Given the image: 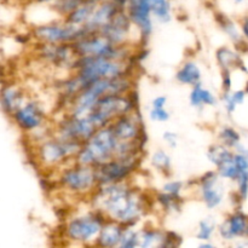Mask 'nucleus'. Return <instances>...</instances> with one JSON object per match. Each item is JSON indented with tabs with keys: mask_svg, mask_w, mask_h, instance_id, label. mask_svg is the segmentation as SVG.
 I'll list each match as a JSON object with an SVG mask.
<instances>
[{
	"mask_svg": "<svg viewBox=\"0 0 248 248\" xmlns=\"http://www.w3.org/2000/svg\"><path fill=\"white\" fill-rule=\"evenodd\" d=\"M156 202L161 206L162 210L167 213L181 212L182 205H183V198L176 195H171L165 191H160L156 195Z\"/></svg>",
	"mask_w": 248,
	"mask_h": 248,
	"instance_id": "b1692460",
	"label": "nucleus"
},
{
	"mask_svg": "<svg viewBox=\"0 0 248 248\" xmlns=\"http://www.w3.org/2000/svg\"><path fill=\"white\" fill-rule=\"evenodd\" d=\"M200 198L206 207L213 210L223 201V188L219 184L217 171H208L200 177L198 182Z\"/></svg>",
	"mask_w": 248,
	"mask_h": 248,
	"instance_id": "dca6fc26",
	"label": "nucleus"
},
{
	"mask_svg": "<svg viewBox=\"0 0 248 248\" xmlns=\"http://www.w3.org/2000/svg\"><path fill=\"white\" fill-rule=\"evenodd\" d=\"M201 69L199 68V65L196 64V62L189 60L186 61L183 64L179 67V69L176 73V80L182 85H186V86H194V85L201 82Z\"/></svg>",
	"mask_w": 248,
	"mask_h": 248,
	"instance_id": "412c9836",
	"label": "nucleus"
},
{
	"mask_svg": "<svg viewBox=\"0 0 248 248\" xmlns=\"http://www.w3.org/2000/svg\"><path fill=\"white\" fill-rule=\"evenodd\" d=\"M162 138H164V140L170 148H176L177 144H178V136H177V133L171 132V131H166L162 135Z\"/></svg>",
	"mask_w": 248,
	"mask_h": 248,
	"instance_id": "4c0bfd02",
	"label": "nucleus"
},
{
	"mask_svg": "<svg viewBox=\"0 0 248 248\" xmlns=\"http://www.w3.org/2000/svg\"><path fill=\"white\" fill-rule=\"evenodd\" d=\"M125 11L144 43L153 33L152 0H127Z\"/></svg>",
	"mask_w": 248,
	"mask_h": 248,
	"instance_id": "ddd939ff",
	"label": "nucleus"
},
{
	"mask_svg": "<svg viewBox=\"0 0 248 248\" xmlns=\"http://www.w3.org/2000/svg\"><path fill=\"white\" fill-rule=\"evenodd\" d=\"M142 154L126 157H113L96 167L98 186L128 181L140 166Z\"/></svg>",
	"mask_w": 248,
	"mask_h": 248,
	"instance_id": "9d476101",
	"label": "nucleus"
},
{
	"mask_svg": "<svg viewBox=\"0 0 248 248\" xmlns=\"http://www.w3.org/2000/svg\"><path fill=\"white\" fill-rule=\"evenodd\" d=\"M165 230L157 228H142L138 230L140 246L142 248H160L165 241Z\"/></svg>",
	"mask_w": 248,
	"mask_h": 248,
	"instance_id": "4be33fe9",
	"label": "nucleus"
},
{
	"mask_svg": "<svg viewBox=\"0 0 248 248\" xmlns=\"http://www.w3.org/2000/svg\"><path fill=\"white\" fill-rule=\"evenodd\" d=\"M152 16L161 23H167L171 21V0H152Z\"/></svg>",
	"mask_w": 248,
	"mask_h": 248,
	"instance_id": "a878e982",
	"label": "nucleus"
},
{
	"mask_svg": "<svg viewBox=\"0 0 248 248\" xmlns=\"http://www.w3.org/2000/svg\"><path fill=\"white\" fill-rule=\"evenodd\" d=\"M245 96H246L245 91H236L234 93H230V91L224 92L223 99H224V104L228 113L232 114L236 109V107L245 101Z\"/></svg>",
	"mask_w": 248,
	"mask_h": 248,
	"instance_id": "2f4dec72",
	"label": "nucleus"
},
{
	"mask_svg": "<svg viewBox=\"0 0 248 248\" xmlns=\"http://www.w3.org/2000/svg\"><path fill=\"white\" fill-rule=\"evenodd\" d=\"M10 118L23 132L33 133L46 124V111L40 102L27 99Z\"/></svg>",
	"mask_w": 248,
	"mask_h": 248,
	"instance_id": "f8f14e48",
	"label": "nucleus"
},
{
	"mask_svg": "<svg viewBox=\"0 0 248 248\" xmlns=\"http://www.w3.org/2000/svg\"><path fill=\"white\" fill-rule=\"evenodd\" d=\"M133 28H135V26L128 18L125 10H119L114 15L111 21L99 33L106 35L114 45L123 46L128 45V39H130L131 31Z\"/></svg>",
	"mask_w": 248,
	"mask_h": 248,
	"instance_id": "2eb2a0df",
	"label": "nucleus"
},
{
	"mask_svg": "<svg viewBox=\"0 0 248 248\" xmlns=\"http://www.w3.org/2000/svg\"><path fill=\"white\" fill-rule=\"evenodd\" d=\"M234 1L236 2V4H240V2H242V1H244V0H234Z\"/></svg>",
	"mask_w": 248,
	"mask_h": 248,
	"instance_id": "37998d69",
	"label": "nucleus"
},
{
	"mask_svg": "<svg viewBox=\"0 0 248 248\" xmlns=\"http://www.w3.org/2000/svg\"><path fill=\"white\" fill-rule=\"evenodd\" d=\"M216 232V224L212 219L206 218V219L200 220L196 232V239L200 241H210L212 239L213 234Z\"/></svg>",
	"mask_w": 248,
	"mask_h": 248,
	"instance_id": "c85d7f7f",
	"label": "nucleus"
},
{
	"mask_svg": "<svg viewBox=\"0 0 248 248\" xmlns=\"http://www.w3.org/2000/svg\"><path fill=\"white\" fill-rule=\"evenodd\" d=\"M90 196L93 208L124 227H136L147 212L144 195L128 181L102 184Z\"/></svg>",
	"mask_w": 248,
	"mask_h": 248,
	"instance_id": "f257e3e1",
	"label": "nucleus"
},
{
	"mask_svg": "<svg viewBox=\"0 0 248 248\" xmlns=\"http://www.w3.org/2000/svg\"><path fill=\"white\" fill-rule=\"evenodd\" d=\"M183 189H184V183L182 181H169L162 186L161 190L167 194H171V195L181 196Z\"/></svg>",
	"mask_w": 248,
	"mask_h": 248,
	"instance_id": "72a5a7b5",
	"label": "nucleus"
},
{
	"mask_svg": "<svg viewBox=\"0 0 248 248\" xmlns=\"http://www.w3.org/2000/svg\"><path fill=\"white\" fill-rule=\"evenodd\" d=\"M216 19H217L218 24H219V26L223 28V31H224L225 33H227L228 35L232 39V40L234 41L239 40L240 36H239V33H237V31H236V27L234 26V23H232V22L230 21L227 16H224V15H222V14H218L217 16H216Z\"/></svg>",
	"mask_w": 248,
	"mask_h": 248,
	"instance_id": "473e14b6",
	"label": "nucleus"
},
{
	"mask_svg": "<svg viewBox=\"0 0 248 248\" xmlns=\"http://www.w3.org/2000/svg\"><path fill=\"white\" fill-rule=\"evenodd\" d=\"M216 57H217L218 63H219L223 70H230L232 68L240 67L241 65V60H240L239 56L235 52H232V50H229L228 47L218 48L217 52H216Z\"/></svg>",
	"mask_w": 248,
	"mask_h": 248,
	"instance_id": "bb28decb",
	"label": "nucleus"
},
{
	"mask_svg": "<svg viewBox=\"0 0 248 248\" xmlns=\"http://www.w3.org/2000/svg\"><path fill=\"white\" fill-rule=\"evenodd\" d=\"M135 96L136 92L133 91L125 94H104L97 101L87 116L97 128L109 125L118 116L138 109Z\"/></svg>",
	"mask_w": 248,
	"mask_h": 248,
	"instance_id": "423d86ee",
	"label": "nucleus"
},
{
	"mask_svg": "<svg viewBox=\"0 0 248 248\" xmlns=\"http://www.w3.org/2000/svg\"><path fill=\"white\" fill-rule=\"evenodd\" d=\"M26 101V93L18 85L7 84L0 90V106L4 113L9 116H11Z\"/></svg>",
	"mask_w": 248,
	"mask_h": 248,
	"instance_id": "6ab92c4d",
	"label": "nucleus"
},
{
	"mask_svg": "<svg viewBox=\"0 0 248 248\" xmlns=\"http://www.w3.org/2000/svg\"><path fill=\"white\" fill-rule=\"evenodd\" d=\"M38 56L45 62L64 69H72L77 53L72 44L38 43Z\"/></svg>",
	"mask_w": 248,
	"mask_h": 248,
	"instance_id": "4468645a",
	"label": "nucleus"
},
{
	"mask_svg": "<svg viewBox=\"0 0 248 248\" xmlns=\"http://www.w3.org/2000/svg\"><path fill=\"white\" fill-rule=\"evenodd\" d=\"M109 126L119 142L144 143V125L138 109L118 116Z\"/></svg>",
	"mask_w": 248,
	"mask_h": 248,
	"instance_id": "9b49d317",
	"label": "nucleus"
},
{
	"mask_svg": "<svg viewBox=\"0 0 248 248\" xmlns=\"http://www.w3.org/2000/svg\"><path fill=\"white\" fill-rule=\"evenodd\" d=\"M138 246H140V236H138V230H136L135 227H125L119 247L120 248H135Z\"/></svg>",
	"mask_w": 248,
	"mask_h": 248,
	"instance_id": "c756f323",
	"label": "nucleus"
},
{
	"mask_svg": "<svg viewBox=\"0 0 248 248\" xmlns=\"http://www.w3.org/2000/svg\"><path fill=\"white\" fill-rule=\"evenodd\" d=\"M223 91L229 92L232 89V77H230V70H223Z\"/></svg>",
	"mask_w": 248,
	"mask_h": 248,
	"instance_id": "58836bf2",
	"label": "nucleus"
},
{
	"mask_svg": "<svg viewBox=\"0 0 248 248\" xmlns=\"http://www.w3.org/2000/svg\"><path fill=\"white\" fill-rule=\"evenodd\" d=\"M119 10L123 9H119L118 5L113 0H101L94 6L93 11H92L91 16L87 19L86 23L82 26L85 31H86V34L98 33V31H101L111 21L114 15Z\"/></svg>",
	"mask_w": 248,
	"mask_h": 248,
	"instance_id": "f3484780",
	"label": "nucleus"
},
{
	"mask_svg": "<svg viewBox=\"0 0 248 248\" xmlns=\"http://www.w3.org/2000/svg\"><path fill=\"white\" fill-rule=\"evenodd\" d=\"M124 229H125V227L121 223L113 219H107L104 224L102 225L92 246L103 248L119 247Z\"/></svg>",
	"mask_w": 248,
	"mask_h": 248,
	"instance_id": "a211bd4d",
	"label": "nucleus"
},
{
	"mask_svg": "<svg viewBox=\"0 0 248 248\" xmlns=\"http://www.w3.org/2000/svg\"><path fill=\"white\" fill-rule=\"evenodd\" d=\"M149 118L150 120L155 121V123H165L170 119V113L166 107H164V108H152V110L149 111Z\"/></svg>",
	"mask_w": 248,
	"mask_h": 248,
	"instance_id": "f704fd0d",
	"label": "nucleus"
},
{
	"mask_svg": "<svg viewBox=\"0 0 248 248\" xmlns=\"http://www.w3.org/2000/svg\"><path fill=\"white\" fill-rule=\"evenodd\" d=\"M247 217L242 212H237L230 215L222 225L219 227V234L224 240H232L237 236H242L246 234Z\"/></svg>",
	"mask_w": 248,
	"mask_h": 248,
	"instance_id": "aec40b11",
	"label": "nucleus"
},
{
	"mask_svg": "<svg viewBox=\"0 0 248 248\" xmlns=\"http://www.w3.org/2000/svg\"><path fill=\"white\" fill-rule=\"evenodd\" d=\"M108 219L101 211L92 208L85 213H80L75 217L67 219L64 224L65 239L78 245H93L99 230L104 222Z\"/></svg>",
	"mask_w": 248,
	"mask_h": 248,
	"instance_id": "39448f33",
	"label": "nucleus"
},
{
	"mask_svg": "<svg viewBox=\"0 0 248 248\" xmlns=\"http://www.w3.org/2000/svg\"><path fill=\"white\" fill-rule=\"evenodd\" d=\"M205 247H211V248H212L213 245L212 244H208L207 241H206V244H200V248H205Z\"/></svg>",
	"mask_w": 248,
	"mask_h": 248,
	"instance_id": "79ce46f5",
	"label": "nucleus"
},
{
	"mask_svg": "<svg viewBox=\"0 0 248 248\" xmlns=\"http://www.w3.org/2000/svg\"><path fill=\"white\" fill-rule=\"evenodd\" d=\"M72 46L78 57H108L114 60H128L131 57L128 45H114L99 31L81 36Z\"/></svg>",
	"mask_w": 248,
	"mask_h": 248,
	"instance_id": "6e6552de",
	"label": "nucleus"
},
{
	"mask_svg": "<svg viewBox=\"0 0 248 248\" xmlns=\"http://www.w3.org/2000/svg\"><path fill=\"white\" fill-rule=\"evenodd\" d=\"M189 102L195 108H203L207 106H215L217 103L215 94L208 89H205L201 82L191 86L190 94H189Z\"/></svg>",
	"mask_w": 248,
	"mask_h": 248,
	"instance_id": "5701e85b",
	"label": "nucleus"
},
{
	"mask_svg": "<svg viewBox=\"0 0 248 248\" xmlns=\"http://www.w3.org/2000/svg\"><path fill=\"white\" fill-rule=\"evenodd\" d=\"M219 140L222 144H224L228 148H234L237 147L240 143V135L235 128L229 127H223L219 132Z\"/></svg>",
	"mask_w": 248,
	"mask_h": 248,
	"instance_id": "7c9ffc66",
	"label": "nucleus"
},
{
	"mask_svg": "<svg viewBox=\"0 0 248 248\" xmlns=\"http://www.w3.org/2000/svg\"><path fill=\"white\" fill-rule=\"evenodd\" d=\"M241 28H242V33H244V35L248 39V16L244 19V22H242Z\"/></svg>",
	"mask_w": 248,
	"mask_h": 248,
	"instance_id": "a19ab883",
	"label": "nucleus"
},
{
	"mask_svg": "<svg viewBox=\"0 0 248 248\" xmlns=\"http://www.w3.org/2000/svg\"><path fill=\"white\" fill-rule=\"evenodd\" d=\"M58 184L73 195H91L98 186L96 167L80 165L73 161L63 167L58 176Z\"/></svg>",
	"mask_w": 248,
	"mask_h": 248,
	"instance_id": "0eeeda50",
	"label": "nucleus"
},
{
	"mask_svg": "<svg viewBox=\"0 0 248 248\" xmlns=\"http://www.w3.org/2000/svg\"><path fill=\"white\" fill-rule=\"evenodd\" d=\"M82 143L64 140L57 136L43 138L36 145V161L46 169L64 167L69 161H74Z\"/></svg>",
	"mask_w": 248,
	"mask_h": 248,
	"instance_id": "20e7f679",
	"label": "nucleus"
},
{
	"mask_svg": "<svg viewBox=\"0 0 248 248\" xmlns=\"http://www.w3.org/2000/svg\"><path fill=\"white\" fill-rule=\"evenodd\" d=\"M236 181L237 184H239V195L242 199H246L248 194V172L240 174Z\"/></svg>",
	"mask_w": 248,
	"mask_h": 248,
	"instance_id": "e433bc0d",
	"label": "nucleus"
},
{
	"mask_svg": "<svg viewBox=\"0 0 248 248\" xmlns=\"http://www.w3.org/2000/svg\"><path fill=\"white\" fill-rule=\"evenodd\" d=\"M150 162H152V166L160 173H162L164 176H171L172 159L165 150L157 149L156 152L153 153Z\"/></svg>",
	"mask_w": 248,
	"mask_h": 248,
	"instance_id": "393cba45",
	"label": "nucleus"
},
{
	"mask_svg": "<svg viewBox=\"0 0 248 248\" xmlns=\"http://www.w3.org/2000/svg\"><path fill=\"white\" fill-rule=\"evenodd\" d=\"M183 242L182 236H179L177 232H165V241L162 247H179Z\"/></svg>",
	"mask_w": 248,
	"mask_h": 248,
	"instance_id": "c9c22d12",
	"label": "nucleus"
},
{
	"mask_svg": "<svg viewBox=\"0 0 248 248\" xmlns=\"http://www.w3.org/2000/svg\"><path fill=\"white\" fill-rule=\"evenodd\" d=\"M166 96H157L152 101V108H164V107H166Z\"/></svg>",
	"mask_w": 248,
	"mask_h": 248,
	"instance_id": "ea45409f",
	"label": "nucleus"
},
{
	"mask_svg": "<svg viewBox=\"0 0 248 248\" xmlns=\"http://www.w3.org/2000/svg\"><path fill=\"white\" fill-rule=\"evenodd\" d=\"M84 35H86L84 27L67 23L63 18L36 24L31 29V36L38 43L73 44Z\"/></svg>",
	"mask_w": 248,
	"mask_h": 248,
	"instance_id": "1a4fd4ad",
	"label": "nucleus"
},
{
	"mask_svg": "<svg viewBox=\"0 0 248 248\" xmlns=\"http://www.w3.org/2000/svg\"><path fill=\"white\" fill-rule=\"evenodd\" d=\"M116 145L118 140L110 126L99 127L86 142L82 143L74 161L80 165L97 167L115 156Z\"/></svg>",
	"mask_w": 248,
	"mask_h": 248,
	"instance_id": "7ed1b4c3",
	"label": "nucleus"
},
{
	"mask_svg": "<svg viewBox=\"0 0 248 248\" xmlns=\"http://www.w3.org/2000/svg\"><path fill=\"white\" fill-rule=\"evenodd\" d=\"M132 64L128 60H114L108 57H77L72 67L84 86L99 79H111L130 74Z\"/></svg>",
	"mask_w": 248,
	"mask_h": 248,
	"instance_id": "f03ea898",
	"label": "nucleus"
},
{
	"mask_svg": "<svg viewBox=\"0 0 248 248\" xmlns=\"http://www.w3.org/2000/svg\"><path fill=\"white\" fill-rule=\"evenodd\" d=\"M246 234L248 235V222H247V228H246Z\"/></svg>",
	"mask_w": 248,
	"mask_h": 248,
	"instance_id": "c03bdc74",
	"label": "nucleus"
},
{
	"mask_svg": "<svg viewBox=\"0 0 248 248\" xmlns=\"http://www.w3.org/2000/svg\"><path fill=\"white\" fill-rule=\"evenodd\" d=\"M234 153H232L230 148L225 147L224 144H213L208 148L207 152V157L216 167L219 166L220 164H223L224 161L229 160L232 156Z\"/></svg>",
	"mask_w": 248,
	"mask_h": 248,
	"instance_id": "cd10ccee",
	"label": "nucleus"
}]
</instances>
